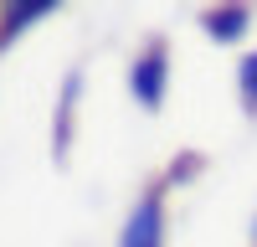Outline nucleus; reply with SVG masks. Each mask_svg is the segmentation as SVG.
Instances as JSON below:
<instances>
[{
	"label": "nucleus",
	"mask_w": 257,
	"mask_h": 247,
	"mask_svg": "<svg viewBox=\"0 0 257 247\" xmlns=\"http://www.w3.org/2000/svg\"><path fill=\"white\" fill-rule=\"evenodd\" d=\"M247 21H252V11L247 6H211V11H201V26H206V36L211 41H237L242 31H247Z\"/></svg>",
	"instance_id": "4"
},
{
	"label": "nucleus",
	"mask_w": 257,
	"mask_h": 247,
	"mask_svg": "<svg viewBox=\"0 0 257 247\" xmlns=\"http://www.w3.org/2000/svg\"><path fill=\"white\" fill-rule=\"evenodd\" d=\"M52 11H57V0H11V6H0V47H11L26 26L47 21Z\"/></svg>",
	"instance_id": "3"
},
{
	"label": "nucleus",
	"mask_w": 257,
	"mask_h": 247,
	"mask_svg": "<svg viewBox=\"0 0 257 247\" xmlns=\"http://www.w3.org/2000/svg\"><path fill=\"white\" fill-rule=\"evenodd\" d=\"M118 247H165V196L160 191H144L139 196V206L123 221Z\"/></svg>",
	"instance_id": "2"
},
{
	"label": "nucleus",
	"mask_w": 257,
	"mask_h": 247,
	"mask_svg": "<svg viewBox=\"0 0 257 247\" xmlns=\"http://www.w3.org/2000/svg\"><path fill=\"white\" fill-rule=\"evenodd\" d=\"M165 88H170V47L165 41H149V47L134 57V67H128V93H134L139 108L155 113L165 103Z\"/></svg>",
	"instance_id": "1"
},
{
	"label": "nucleus",
	"mask_w": 257,
	"mask_h": 247,
	"mask_svg": "<svg viewBox=\"0 0 257 247\" xmlns=\"http://www.w3.org/2000/svg\"><path fill=\"white\" fill-rule=\"evenodd\" d=\"M237 98L247 113H257V47L242 52V62H237Z\"/></svg>",
	"instance_id": "6"
},
{
	"label": "nucleus",
	"mask_w": 257,
	"mask_h": 247,
	"mask_svg": "<svg viewBox=\"0 0 257 247\" xmlns=\"http://www.w3.org/2000/svg\"><path fill=\"white\" fill-rule=\"evenodd\" d=\"M82 88V72L62 77V93H57V124H52V155H67V139H72V103Z\"/></svg>",
	"instance_id": "5"
}]
</instances>
